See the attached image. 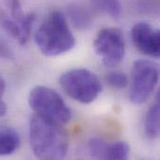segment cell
<instances>
[{"mask_svg": "<svg viewBox=\"0 0 160 160\" xmlns=\"http://www.w3.org/2000/svg\"><path fill=\"white\" fill-rule=\"evenodd\" d=\"M6 90V82L3 77L0 76V118L7 112V104L3 100V96Z\"/></svg>", "mask_w": 160, "mask_h": 160, "instance_id": "obj_17", "label": "cell"}, {"mask_svg": "<svg viewBox=\"0 0 160 160\" xmlns=\"http://www.w3.org/2000/svg\"><path fill=\"white\" fill-rule=\"evenodd\" d=\"M159 77V69L155 63L140 59L134 62L131 71L129 99L135 105L144 103L154 92Z\"/></svg>", "mask_w": 160, "mask_h": 160, "instance_id": "obj_5", "label": "cell"}, {"mask_svg": "<svg viewBox=\"0 0 160 160\" xmlns=\"http://www.w3.org/2000/svg\"><path fill=\"white\" fill-rule=\"evenodd\" d=\"M96 53L110 68L119 65L125 56L126 43L122 31L116 27L101 29L93 43Z\"/></svg>", "mask_w": 160, "mask_h": 160, "instance_id": "obj_6", "label": "cell"}, {"mask_svg": "<svg viewBox=\"0 0 160 160\" xmlns=\"http://www.w3.org/2000/svg\"><path fill=\"white\" fill-rule=\"evenodd\" d=\"M95 8L113 18H118L122 13V6L119 0H90Z\"/></svg>", "mask_w": 160, "mask_h": 160, "instance_id": "obj_13", "label": "cell"}, {"mask_svg": "<svg viewBox=\"0 0 160 160\" xmlns=\"http://www.w3.org/2000/svg\"><path fill=\"white\" fill-rule=\"evenodd\" d=\"M0 27L6 31L10 37L18 41L20 45H24L28 41V38L25 36L21 25L12 19V17L5 10L0 8Z\"/></svg>", "mask_w": 160, "mask_h": 160, "instance_id": "obj_10", "label": "cell"}, {"mask_svg": "<svg viewBox=\"0 0 160 160\" xmlns=\"http://www.w3.org/2000/svg\"><path fill=\"white\" fill-rule=\"evenodd\" d=\"M134 46L142 53L158 58L160 55V32L147 22H138L131 30Z\"/></svg>", "mask_w": 160, "mask_h": 160, "instance_id": "obj_7", "label": "cell"}, {"mask_svg": "<svg viewBox=\"0 0 160 160\" xmlns=\"http://www.w3.org/2000/svg\"><path fill=\"white\" fill-rule=\"evenodd\" d=\"M130 151L129 144L126 142L119 141L112 143H108L105 159L125 160L128 158Z\"/></svg>", "mask_w": 160, "mask_h": 160, "instance_id": "obj_12", "label": "cell"}, {"mask_svg": "<svg viewBox=\"0 0 160 160\" xmlns=\"http://www.w3.org/2000/svg\"><path fill=\"white\" fill-rule=\"evenodd\" d=\"M29 141L37 158L58 160L68 154V140L60 125L37 114L31 118L29 124Z\"/></svg>", "mask_w": 160, "mask_h": 160, "instance_id": "obj_1", "label": "cell"}, {"mask_svg": "<svg viewBox=\"0 0 160 160\" xmlns=\"http://www.w3.org/2000/svg\"><path fill=\"white\" fill-rule=\"evenodd\" d=\"M28 103L37 115L60 126L67 124L71 118L68 106L62 97L50 87H34L29 94Z\"/></svg>", "mask_w": 160, "mask_h": 160, "instance_id": "obj_3", "label": "cell"}, {"mask_svg": "<svg viewBox=\"0 0 160 160\" xmlns=\"http://www.w3.org/2000/svg\"><path fill=\"white\" fill-rule=\"evenodd\" d=\"M67 14L72 25L79 30L89 29L94 21L93 13L81 4L71 3L67 6Z\"/></svg>", "mask_w": 160, "mask_h": 160, "instance_id": "obj_8", "label": "cell"}, {"mask_svg": "<svg viewBox=\"0 0 160 160\" xmlns=\"http://www.w3.org/2000/svg\"><path fill=\"white\" fill-rule=\"evenodd\" d=\"M21 144L19 133L10 127H0V157L13 154Z\"/></svg>", "mask_w": 160, "mask_h": 160, "instance_id": "obj_9", "label": "cell"}, {"mask_svg": "<svg viewBox=\"0 0 160 160\" xmlns=\"http://www.w3.org/2000/svg\"><path fill=\"white\" fill-rule=\"evenodd\" d=\"M106 81L112 87H114L117 89L125 88L128 84V76L125 73L118 72V71H112L109 73L107 75Z\"/></svg>", "mask_w": 160, "mask_h": 160, "instance_id": "obj_15", "label": "cell"}, {"mask_svg": "<svg viewBox=\"0 0 160 160\" xmlns=\"http://www.w3.org/2000/svg\"><path fill=\"white\" fill-rule=\"evenodd\" d=\"M159 95L156 102L150 107L145 116V134L150 139H157L159 136Z\"/></svg>", "mask_w": 160, "mask_h": 160, "instance_id": "obj_11", "label": "cell"}, {"mask_svg": "<svg viewBox=\"0 0 160 160\" xmlns=\"http://www.w3.org/2000/svg\"><path fill=\"white\" fill-rule=\"evenodd\" d=\"M0 58L8 59V60L14 58L13 52H12L11 48H10L9 45L2 38L1 36H0Z\"/></svg>", "mask_w": 160, "mask_h": 160, "instance_id": "obj_16", "label": "cell"}, {"mask_svg": "<svg viewBox=\"0 0 160 160\" xmlns=\"http://www.w3.org/2000/svg\"><path fill=\"white\" fill-rule=\"evenodd\" d=\"M108 143L109 142L100 138L91 139L88 143V148L92 158L97 159H105Z\"/></svg>", "mask_w": 160, "mask_h": 160, "instance_id": "obj_14", "label": "cell"}, {"mask_svg": "<svg viewBox=\"0 0 160 160\" xmlns=\"http://www.w3.org/2000/svg\"><path fill=\"white\" fill-rule=\"evenodd\" d=\"M63 91L72 99L89 104L102 91V85L95 73L86 68H74L63 73L59 79Z\"/></svg>", "mask_w": 160, "mask_h": 160, "instance_id": "obj_4", "label": "cell"}, {"mask_svg": "<svg viewBox=\"0 0 160 160\" xmlns=\"http://www.w3.org/2000/svg\"><path fill=\"white\" fill-rule=\"evenodd\" d=\"M35 41L39 51L46 56H56L70 51L75 45L65 15L52 11L35 34Z\"/></svg>", "mask_w": 160, "mask_h": 160, "instance_id": "obj_2", "label": "cell"}]
</instances>
